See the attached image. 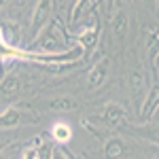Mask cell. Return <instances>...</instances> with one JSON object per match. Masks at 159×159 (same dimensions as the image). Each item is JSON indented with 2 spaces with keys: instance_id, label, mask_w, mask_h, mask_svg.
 Instances as JSON below:
<instances>
[{
  "instance_id": "1",
  "label": "cell",
  "mask_w": 159,
  "mask_h": 159,
  "mask_svg": "<svg viewBox=\"0 0 159 159\" xmlns=\"http://www.w3.org/2000/svg\"><path fill=\"white\" fill-rule=\"evenodd\" d=\"M66 40H68V36H66V32L61 28V21L60 19H51L49 24L40 30V34L32 40V47H38L36 53H47V55H51V53L66 51V47H68Z\"/></svg>"
},
{
  "instance_id": "2",
  "label": "cell",
  "mask_w": 159,
  "mask_h": 159,
  "mask_svg": "<svg viewBox=\"0 0 159 159\" xmlns=\"http://www.w3.org/2000/svg\"><path fill=\"white\" fill-rule=\"evenodd\" d=\"M40 121V115L30 106H9L0 112V129H15L21 125H32Z\"/></svg>"
},
{
  "instance_id": "3",
  "label": "cell",
  "mask_w": 159,
  "mask_h": 159,
  "mask_svg": "<svg viewBox=\"0 0 159 159\" xmlns=\"http://www.w3.org/2000/svg\"><path fill=\"white\" fill-rule=\"evenodd\" d=\"M125 119H127V110H125L123 104H117V102L106 104L98 115L85 117V121L100 123V125H102V127H106V129H117V127H121L123 123H125Z\"/></svg>"
},
{
  "instance_id": "4",
  "label": "cell",
  "mask_w": 159,
  "mask_h": 159,
  "mask_svg": "<svg viewBox=\"0 0 159 159\" xmlns=\"http://www.w3.org/2000/svg\"><path fill=\"white\" fill-rule=\"evenodd\" d=\"M98 38H100V19H98V15L93 13L91 21L79 28V32H76V47L83 51V55H85V53L96 49Z\"/></svg>"
},
{
  "instance_id": "5",
  "label": "cell",
  "mask_w": 159,
  "mask_h": 159,
  "mask_svg": "<svg viewBox=\"0 0 159 159\" xmlns=\"http://www.w3.org/2000/svg\"><path fill=\"white\" fill-rule=\"evenodd\" d=\"M51 9H53V0H36L34 11L30 17V32H32V40L40 34V30L49 24Z\"/></svg>"
},
{
  "instance_id": "6",
  "label": "cell",
  "mask_w": 159,
  "mask_h": 159,
  "mask_svg": "<svg viewBox=\"0 0 159 159\" xmlns=\"http://www.w3.org/2000/svg\"><path fill=\"white\" fill-rule=\"evenodd\" d=\"M110 32H112V38L117 43H123L127 38V32H129V17H127V11L115 4V11L110 13Z\"/></svg>"
},
{
  "instance_id": "7",
  "label": "cell",
  "mask_w": 159,
  "mask_h": 159,
  "mask_svg": "<svg viewBox=\"0 0 159 159\" xmlns=\"http://www.w3.org/2000/svg\"><path fill=\"white\" fill-rule=\"evenodd\" d=\"M108 72H110V57L108 55H102V57L91 66V70L87 74V85H89V89H98V87L108 79Z\"/></svg>"
},
{
  "instance_id": "8",
  "label": "cell",
  "mask_w": 159,
  "mask_h": 159,
  "mask_svg": "<svg viewBox=\"0 0 159 159\" xmlns=\"http://www.w3.org/2000/svg\"><path fill=\"white\" fill-rule=\"evenodd\" d=\"M104 155L106 159H127L129 157V144L121 136H108L104 138Z\"/></svg>"
},
{
  "instance_id": "9",
  "label": "cell",
  "mask_w": 159,
  "mask_h": 159,
  "mask_svg": "<svg viewBox=\"0 0 159 159\" xmlns=\"http://www.w3.org/2000/svg\"><path fill=\"white\" fill-rule=\"evenodd\" d=\"M43 106L51 112H72V110L81 108V102L72 96H55L43 102Z\"/></svg>"
},
{
  "instance_id": "10",
  "label": "cell",
  "mask_w": 159,
  "mask_h": 159,
  "mask_svg": "<svg viewBox=\"0 0 159 159\" xmlns=\"http://www.w3.org/2000/svg\"><path fill=\"white\" fill-rule=\"evenodd\" d=\"M0 40L9 47H21V28L15 21L0 24Z\"/></svg>"
},
{
  "instance_id": "11",
  "label": "cell",
  "mask_w": 159,
  "mask_h": 159,
  "mask_svg": "<svg viewBox=\"0 0 159 159\" xmlns=\"http://www.w3.org/2000/svg\"><path fill=\"white\" fill-rule=\"evenodd\" d=\"M21 91V79L17 72H7L0 79V100L17 96Z\"/></svg>"
},
{
  "instance_id": "12",
  "label": "cell",
  "mask_w": 159,
  "mask_h": 159,
  "mask_svg": "<svg viewBox=\"0 0 159 159\" xmlns=\"http://www.w3.org/2000/svg\"><path fill=\"white\" fill-rule=\"evenodd\" d=\"M72 136H74L72 125L68 121H55L51 125V138H53V142H57L61 147H66L72 140Z\"/></svg>"
},
{
  "instance_id": "13",
  "label": "cell",
  "mask_w": 159,
  "mask_h": 159,
  "mask_svg": "<svg viewBox=\"0 0 159 159\" xmlns=\"http://www.w3.org/2000/svg\"><path fill=\"white\" fill-rule=\"evenodd\" d=\"M127 83H129V91L134 93V98H144L147 96V76L142 70L134 68L127 74Z\"/></svg>"
},
{
  "instance_id": "14",
  "label": "cell",
  "mask_w": 159,
  "mask_h": 159,
  "mask_svg": "<svg viewBox=\"0 0 159 159\" xmlns=\"http://www.w3.org/2000/svg\"><path fill=\"white\" fill-rule=\"evenodd\" d=\"M155 112H157V87H153L148 91V98L144 96V102L140 106V119L147 121L148 117H153Z\"/></svg>"
},
{
  "instance_id": "15",
  "label": "cell",
  "mask_w": 159,
  "mask_h": 159,
  "mask_svg": "<svg viewBox=\"0 0 159 159\" xmlns=\"http://www.w3.org/2000/svg\"><path fill=\"white\" fill-rule=\"evenodd\" d=\"M89 4V0H74L72 9H70V19H68V24L70 25H76V21L81 19V15L85 13V7Z\"/></svg>"
},
{
  "instance_id": "16",
  "label": "cell",
  "mask_w": 159,
  "mask_h": 159,
  "mask_svg": "<svg viewBox=\"0 0 159 159\" xmlns=\"http://www.w3.org/2000/svg\"><path fill=\"white\" fill-rule=\"evenodd\" d=\"M17 159H36V144H34V140H30V144L21 148V153H19Z\"/></svg>"
},
{
  "instance_id": "17",
  "label": "cell",
  "mask_w": 159,
  "mask_h": 159,
  "mask_svg": "<svg viewBox=\"0 0 159 159\" xmlns=\"http://www.w3.org/2000/svg\"><path fill=\"white\" fill-rule=\"evenodd\" d=\"M51 159H72V155L66 151V148H53V155H51Z\"/></svg>"
},
{
  "instance_id": "18",
  "label": "cell",
  "mask_w": 159,
  "mask_h": 159,
  "mask_svg": "<svg viewBox=\"0 0 159 159\" xmlns=\"http://www.w3.org/2000/svg\"><path fill=\"white\" fill-rule=\"evenodd\" d=\"M15 148V144H4V147H0V159H13L11 157V151Z\"/></svg>"
},
{
  "instance_id": "19",
  "label": "cell",
  "mask_w": 159,
  "mask_h": 159,
  "mask_svg": "<svg viewBox=\"0 0 159 159\" xmlns=\"http://www.w3.org/2000/svg\"><path fill=\"white\" fill-rule=\"evenodd\" d=\"M115 4H117V0H108V7H106L108 9V15H110V9H115Z\"/></svg>"
},
{
  "instance_id": "20",
  "label": "cell",
  "mask_w": 159,
  "mask_h": 159,
  "mask_svg": "<svg viewBox=\"0 0 159 159\" xmlns=\"http://www.w3.org/2000/svg\"><path fill=\"white\" fill-rule=\"evenodd\" d=\"M7 2H11V0H0V9H2V7H4Z\"/></svg>"
},
{
  "instance_id": "21",
  "label": "cell",
  "mask_w": 159,
  "mask_h": 159,
  "mask_svg": "<svg viewBox=\"0 0 159 159\" xmlns=\"http://www.w3.org/2000/svg\"><path fill=\"white\" fill-rule=\"evenodd\" d=\"M89 4H91V7H96V4H98V0H89Z\"/></svg>"
}]
</instances>
